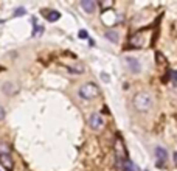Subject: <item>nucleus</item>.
I'll list each match as a JSON object with an SVG mask.
<instances>
[{"mask_svg":"<svg viewBox=\"0 0 177 171\" xmlns=\"http://www.w3.org/2000/svg\"><path fill=\"white\" fill-rule=\"evenodd\" d=\"M134 106L140 112H146L152 106V97L148 92H140L134 97Z\"/></svg>","mask_w":177,"mask_h":171,"instance_id":"nucleus-1","label":"nucleus"},{"mask_svg":"<svg viewBox=\"0 0 177 171\" xmlns=\"http://www.w3.org/2000/svg\"><path fill=\"white\" fill-rule=\"evenodd\" d=\"M98 95H99V90L93 83H87V84H84V86L79 87V97L83 98V100L90 101V100H95Z\"/></svg>","mask_w":177,"mask_h":171,"instance_id":"nucleus-2","label":"nucleus"},{"mask_svg":"<svg viewBox=\"0 0 177 171\" xmlns=\"http://www.w3.org/2000/svg\"><path fill=\"white\" fill-rule=\"evenodd\" d=\"M115 156H117V165L118 168H123L124 162L128 160L126 159V149H124V143L120 137H117L115 140Z\"/></svg>","mask_w":177,"mask_h":171,"instance_id":"nucleus-3","label":"nucleus"},{"mask_svg":"<svg viewBox=\"0 0 177 171\" xmlns=\"http://www.w3.org/2000/svg\"><path fill=\"white\" fill-rule=\"evenodd\" d=\"M89 126L93 129V131H101V129L104 128V120H103L101 114L95 112V114L90 115V118H89Z\"/></svg>","mask_w":177,"mask_h":171,"instance_id":"nucleus-4","label":"nucleus"},{"mask_svg":"<svg viewBox=\"0 0 177 171\" xmlns=\"http://www.w3.org/2000/svg\"><path fill=\"white\" fill-rule=\"evenodd\" d=\"M81 6H83V10L85 13H89V14H92L95 13V8H96V3L93 2V0H83L81 2Z\"/></svg>","mask_w":177,"mask_h":171,"instance_id":"nucleus-5","label":"nucleus"},{"mask_svg":"<svg viewBox=\"0 0 177 171\" xmlns=\"http://www.w3.org/2000/svg\"><path fill=\"white\" fill-rule=\"evenodd\" d=\"M129 44H130V47H135V48H140V47H142V45H143V36H142V33L134 34L132 38H130Z\"/></svg>","mask_w":177,"mask_h":171,"instance_id":"nucleus-6","label":"nucleus"},{"mask_svg":"<svg viewBox=\"0 0 177 171\" xmlns=\"http://www.w3.org/2000/svg\"><path fill=\"white\" fill-rule=\"evenodd\" d=\"M126 62H128V65H129V69L134 72V73H138L140 72V62L138 59H135V58H126Z\"/></svg>","mask_w":177,"mask_h":171,"instance_id":"nucleus-7","label":"nucleus"},{"mask_svg":"<svg viewBox=\"0 0 177 171\" xmlns=\"http://www.w3.org/2000/svg\"><path fill=\"white\" fill-rule=\"evenodd\" d=\"M155 156H157V159H158V166H162L163 165V162L166 160V157H168V152H166V149H163V148H160L158 146L157 149H155Z\"/></svg>","mask_w":177,"mask_h":171,"instance_id":"nucleus-8","label":"nucleus"},{"mask_svg":"<svg viewBox=\"0 0 177 171\" xmlns=\"http://www.w3.org/2000/svg\"><path fill=\"white\" fill-rule=\"evenodd\" d=\"M0 163L5 166L6 170H11V168H12V159H11V154H10V156H5V154L0 156Z\"/></svg>","mask_w":177,"mask_h":171,"instance_id":"nucleus-9","label":"nucleus"},{"mask_svg":"<svg viewBox=\"0 0 177 171\" xmlns=\"http://www.w3.org/2000/svg\"><path fill=\"white\" fill-rule=\"evenodd\" d=\"M3 92L6 93V95H11V93H16L17 92V89H16V86L12 84V83H5L3 84V89H2Z\"/></svg>","mask_w":177,"mask_h":171,"instance_id":"nucleus-10","label":"nucleus"},{"mask_svg":"<svg viewBox=\"0 0 177 171\" xmlns=\"http://www.w3.org/2000/svg\"><path fill=\"white\" fill-rule=\"evenodd\" d=\"M69 70L70 72H73V73H83L84 72V65L81 64V62H73V64H71L70 67H69Z\"/></svg>","mask_w":177,"mask_h":171,"instance_id":"nucleus-11","label":"nucleus"},{"mask_svg":"<svg viewBox=\"0 0 177 171\" xmlns=\"http://www.w3.org/2000/svg\"><path fill=\"white\" fill-rule=\"evenodd\" d=\"M45 17H47L48 22H56L59 17H61V13H58V11H47V13H45Z\"/></svg>","mask_w":177,"mask_h":171,"instance_id":"nucleus-12","label":"nucleus"},{"mask_svg":"<svg viewBox=\"0 0 177 171\" xmlns=\"http://www.w3.org/2000/svg\"><path fill=\"white\" fill-rule=\"evenodd\" d=\"M106 38L110 42H118V33L117 31H106Z\"/></svg>","mask_w":177,"mask_h":171,"instance_id":"nucleus-13","label":"nucleus"},{"mask_svg":"<svg viewBox=\"0 0 177 171\" xmlns=\"http://www.w3.org/2000/svg\"><path fill=\"white\" fill-rule=\"evenodd\" d=\"M40 34H42V26L37 25V24H36V20H34V28H33V34H31V36H33V38H39Z\"/></svg>","mask_w":177,"mask_h":171,"instance_id":"nucleus-14","label":"nucleus"},{"mask_svg":"<svg viewBox=\"0 0 177 171\" xmlns=\"http://www.w3.org/2000/svg\"><path fill=\"white\" fill-rule=\"evenodd\" d=\"M10 149H11V148L8 146L6 143H0V156H2V154H5V156H10V152H11Z\"/></svg>","mask_w":177,"mask_h":171,"instance_id":"nucleus-15","label":"nucleus"},{"mask_svg":"<svg viewBox=\"0 0 177 171\" xmlns=\"http://www.w3.org/2000/svg\"><path fill=\"white\" fill-rule=\"evenodd\" d=\"M123 171H135V170H134V165H132V162H130L129 159L124 162V165H123Z\"/></svg>","mask_w":177,"mask_h":171,"instance_id":"nucleus-16","label":"nucleus"},{"mask_svg":"<svg viewBox=\"0 0 177 171\" xmlns=\"http://www.w3.org/2000/svg\"><path fill=\"white\" fill-rule=\"evenodd\" d=\"M25 8H17L16 13H14V17H20V16H25Z\"/></svg>","mask_w":177,"mask_h":171,"instance_id":"nucleus-17","label":"nucleus"},{"mask_svg":"<svg viewBox=\"0 0 177 171\" xmlns=\"http://www.w3.org/2000/svg\"><path fill=\"white\" fill-rule=\"evenodd\" d=\"M78 36H79V39H87V38H89V33H87L85 30H79Z\"/></svg>","mask_w":177,"mask_h":171,"instance_id":"nucleus-18","label":"nucleus"},{"mask_svg":"<svg viewBox=\"0 0 177 171\" xmlns=\"http://www.w3.org/2000/svg\"><path fill=\"white\" fill-rule=\"evenodd\" d=\"M157 61H158V64H165L166 62V58L162 55V53H157Z\"/></svg>","mask_w":177,"mask_h":171,"instance_id":"nucleus-19","label":"nucleus"},{"mask_svg":"<svg viewBox=\"0 0 177 171\" xmlns=\"http://www.w3.org/2000/svg\"><path fill=\"white\" fill-rule=\"evenodd\" d=\"M3 118H5V109L0 106V120H3Z\"/></svg>","mask_w":177,"mask_h":171,"instance_id":"nucleus-20","label":"nucleus"},{"mask_svg":"<svg viewBox=\"0 0 177 171\" xmlns=\"http://www.w3.org/2000/svg\"><path fill=\"white\" fill-rule=\"evenodd\" d=\"M101 79H103V81H106V83H107V81H109V76H107L106 73H103V75H101Z\"/></svg>","mask_w":177,"mask_h":171,"instance_id":"nucleus-21","label":"nucleus"},{"mask_svg":"<svg viewBox=\"0 0 177 171\" xmlns=\"http://www.w3.org/2000/svg\"><path fill=\"white\" fill-rule=\"evenodd\" d=\"M172 78L177 79V72H172Z\"/></svg>","mask_w":177,"mask_h":171,"instance_id":"nucleus-22","label":"nucleus"}]
</instances>
